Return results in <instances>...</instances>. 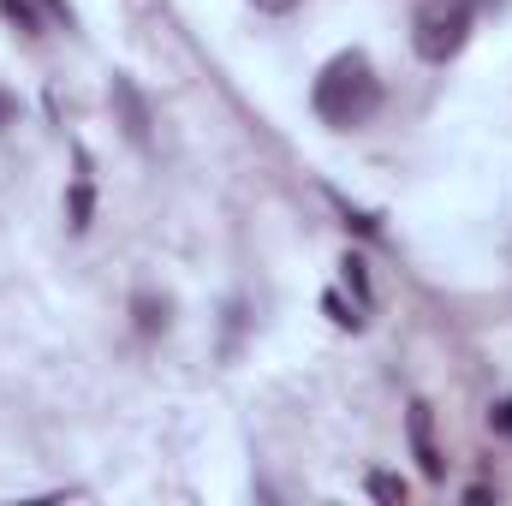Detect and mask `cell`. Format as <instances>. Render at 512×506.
Instances as JSON below:
<instances>
[{"instance_id":"1","label":"cell","mask_w":512,"mask_h":506,"mask_svg":"<svg viewBox=\"0 0 512 506\" xmlns=\"http://www.w3.org/2000/svg\"><path fill=\"white\" fill-rule=\"evenodd\" d=\"M310 108H316L322 126H334V131L364 126V120L382 108V78H376L370 54H358V48L334 54V60L316 72V84H310Z\"/></svg>"},{"instance_id":"2","label":"cell","mask_w":512,"mask_h":506,"mask_svg":"<svg viewBox=\"0 0 512 506\" xmlns=\"http://www.w3.org/2000/svg\"><path fill=\"white\" fill-rule=\"evenodd\" d=\"M471 24H477V0H423L411 18V48L429 66H447L471 42Z\"/></svg>"},{"instance_id":"7","label":"cell","mask_w":512,"mask_h":506,"mask_svg":"<svg viewBox=\"0 0 512 506\" xmlns=\"http://www.w3.org/2000/svg\"><path fill=\"white\" fill-rule=\"evenodd\" d=\"M0 12H6L18 30H36V12H30V0H0Z\"/></svg>"},{"instance_id":"6","label":"cell","mask_w":512,"mask_h":506,"mask_svg":"<svg viewBox=\"0 0 512 506\" xmlns=\"http://www.w3.org/2000/svg\"><path fill=\"white\" fill-rule=\"evenodd\" d=\"M161 322H167V304H155V298H137V328H143V334H155Z\"/></svg>"},{"instance_id":"4","label":"cell","mask_w":512,"mask_h":506,"mask_svg":"<svg viewBox=\"0 0 512 506\" xmlns=\"http://www.w3.org/2000/svg\"><path fill=\"white\" fill-rule=\"evenodd\" d=\"M114 96H120V108H126V131L143 143V137H149V120H143V102H137V90H131V84H114Z\"/></svg>"},{"instance_id":"9","label":"cell","mask_w":512,"mask_h":506,"mask_svg":"<svg viewBox=\"0 0 512 506\" xmlns=\"http://www.w3.org/2000/svg\"><path fill=\"white\" fill-rule=\"evenodd\" d=\"M256 12H292V6H298V0H251Z\"/></svg>"},{"instance_id":"8","label":"cell","mask_w":512,"mask_h":506,"mask_svg":"<svg viewBox=\"0 0 512 506\" xmlns=\"http://www.w3.org/2000/svg\"><path fill=\"white\" fill-rule=\"evenodd\" d=\"M489 429H495V435H512V399H495V405H489Z\"/></svg>"},{"instance_id":"3","label":"cell","mask_w":512,"mask_h":506,"mask_svg":"<svg viewBox=\"0 0 512 506\" xmlns=\"http://www.w3.org/2000/svg\"><path fill=\"white\" fill-rule=\"evenodd\" d=\"M411 453H417V465H423L429 483L447 477V459H441V447H435V435H429V405H423V399L411 405Z\"/></svg>"},{"instance_id":"5","label":"cell","mask_w":512,"mask_h":506,"mask_svg":"<svg viewBox=\"0 0 512 506\" xmlns=\"http://www.w3.org/2000/svg\"><path fill=\"white\" fill-rule=\"evenodd\" d=\"M370 495H376V501H405V477H387V471H376V477H370Z\"/></svg>"},{"instance_id":"10","label":"cell","mask_w":512,"mask_h":506,"mask_svg":"<svg viewBox=\"0 0 512 506\" xmlns=\"http://www.w3.org/2000/svg\"><path fill=\"white\" fill-rule=\"evenodd\" d=\"M6 114H12V108H6V102H0V120H6Z\"/></svg>"}]
</instances>
